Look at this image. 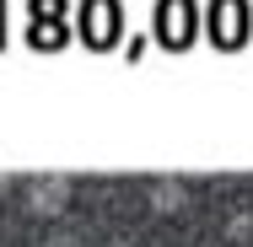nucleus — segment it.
<instances>
[{
    "instance_id": "1",
    "label": "nucleus",
    "mask_w": 253,
    "mask_h": 247,
    "mask_svg": "<svg viewBox=\"0 0 253 247\" xmlns=\"http://www.w3.org/2000/svg\"><path fill=\"white\" fill-rule=\"evenodd\" d=\"M102 247H129V242H124V237H113V242H102Z\"/></svg>"
}]
</instances>
